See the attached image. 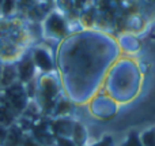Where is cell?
<instances>
[{
  "mask_svg": "<svg viewBox=\"0 0 155 146\" xmlns=\"http://www.w3.org/2000/svg\"><path fill=\"white\" fill-rule=\"evenodd\" d=\"M45 32L48 34H51L52 37H63L67 32V25L65 21L63 19V16H60L59 14L52 12L48 18L45 19Z\"/></svg>",
  "mask_w": 155,
  "mask_h": 146,
  "instance_id": "cell-1",
  "label": "cell"
},
{
  "mask_svg": "<svg viewBox=\"0 0 155 146\" xmlns=\"http://www.w3.org/2000/svg\"><path fill=\"white\" fill-rule=\"evenodd\" d=\"M31 60L35 67H38L42 71H51L53 68V62H52L51 55L44 48H35L33 51Z\"/></svg>",
  "mask_w": 155,
  "mask_h": 146,
  "instance_id": "cell-2",
  "label": "cell"
},
{
  "mask_svg": "<svg viewBox=\"0 0 155 146\" xmlns=\"http://www.w3.org/2000/svg\"><path fill=\"white\" fill-rule=\"evenodd\" d=\"M16 75L21 82H30L34 75V63H33L31 57H23L16 66Z\"/></svg>",
  "mask_w": 155,
  "mask_h": 146,
  "instance_id": "cell-3",
  "label": "cell"
},
{
  "mask_svg": "<svg viewBox=\"0 0 155 146\" xmlns=\"http://www.w3.org/2000/svg\"><path fill=\"white\" fill-rule=\"evenodd\" d=\"M18 79L16 75V68L14 66H5L4 68H2V73H0V83L3 86L8 87L11 85L15 83V81Z\"/></svg>",
  "mask_w": 155,
  "mask_h": 146,
  "instance_id": "cell-4",
  "label": "cell"
},
{
  "mask_svg": "<svg viewBox=\"0 0 155 146\" xmlns=\"http://www.w3.org/2000/svg\"><path fill=\"white\" fill-rule=\"evenodd\" d=\"M22 144V134H21V130L18 128H10L7 133V138L4 141V145L5 146H21Z\"/></svg>",
  "mask_w": 155,
  "mask_h": 146,
  "instance_id": "cell-5",
  "label": "cell"
},
{
  "mask_svg": "<svg viewBox=\"0 0 155 146\" xmlns=\"http://www.w3.org/2000/svg\"><path fill=\"white\" fill-rule=\"evenodd\" d=\"M142 146H155V130L144 131L140 138Z\"/></svg>",
  "mask_w": 155,
  "mask_h": 146,
  "instance_id": "cell-6",
  "label": "cell"
},
{
  "mask_svg": "<svg viewBox=\"0 0 155 146\" xmlns=\"http://www.w3.org/2000/svg\"><path fill=\"white\" fill-rule=\"evenodd\" d=\"M15 7H16V0H3L0 12H2L3 15H10V14L14 12Z\"/></svg>",
  "mask_w": 155,
  "mask_h": 146,
  "instance_id": "cell-7",
  "label": "cell"
},
{
  "mask_svg": "<svg viewBox=\"0 0 155 146\" xmlns=\"http://www.w3.org/2000/svg\"><path fill=\"white\" fill-rule=\"evenodd\" d=\"M123 146H142V144H140V139L139 138H136L135 135H131L125 141V144H124Z\"/></svg>",
  "mask_w": 155,
  "mask_h": 146,
  "instance_id": "cell-8",
  "label": "cell"
},
{
  "mask_svg": "<svg viewBox=\"0 0 155 146\" xmlns=\"http://www.w3.org/2000/svg\"><path fill=\"white\" fill-rule=\"evenodd\" d=\"M57 144H59V146H75V144H74L71 139L64 138V137H60V138L57 139Z\"/></svg>",
  "mask_w": 155,
  "mask_h": 146,
  "instance_id": "cell-9",
  "label": "cell"
},
{
  "mask_svg": "<svg viewBox=\"0 0 155 146\" xmlns=\"http://www.w3.org/2000/svg\"><path fill=\"white\" fill-rule=\"evenodd\" d=\"M7 133H8V128L0 124V145H4V141L7 138Z\"/></svg>",
  "mask_w": 155,
  "mask_h": 146,
  "instance_id": "cell-10",
  "label": "cell"
},
{
  "mask_svg": "<svg viewBox=\"0 0 155 146\" xmlns=\"http://www.w3.org/2000/svg\"><path fill=\"white\" fill-rule=\"evenodd\" d=\"M68 109H70V104H68V103L61 101V103L59 104V112H60V114H65Z\"/></svg>",
  "mask_w": 155,
  "mask_h": 146,
  "instance_id": "cell-11",
  "label": "cell"
},
{
  "mask_svg": "<svg viewBox=\"0 0 155 146\" xmlns=\"http://www.w3.org/2000/svg\"><path fill=\"white\" fill-rule=\"evenodd\" d=\"M2 4H3V0H0V10H2Z\"/></svg>",
  "mask_w": 155,
  "mask_h": 146,
  "instance_id": "cell-12",
  "label": "cell"
},
{
  "mask_svg": "<svg viewBox=\"0 0 155 146\" xmlns=\"http://www.w3.org/2000/svg\"><path fill=\"white\" fill-rule=\"evenodd\" d=\"M154 3H155V0H154Z\"/></svg>",
  "mask_w": 155,
  "mask_h": 146,
  "instance_id": "cell-13",
  "label": "cell"
}]
</instances>
